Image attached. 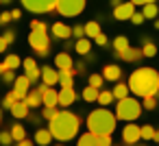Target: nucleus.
Wrapping results in <instances>:
<instances>
[{
	"label": "nucleus",
	"instance_id": "393cba45",
	"mask_svg": "<svg viewBox=\"0 0 159 146\" xmlns=\"http://www.w3.org/2000/svg\"><path fill=\"white\" fill-rule=\"evenodd\" d=\"M142 16H144L146 20L157 18V16H159V7H157V2H148V5H144V7H142Z\"/></svg>",
	"mask_w": 159,
	"mask_h": 146
},
{
	"label": "nucleus",
	"instance_id": "20e7f679",
	"mask_svg": "<svg viewBox=\"0 0 159 146\" xmlns=\"http://www.w3.org/2000/svg\"><path fill=\"white\" fill-rule=\"evenodd\" d=\"M139 113H142V103L135 96H126V98L118 100V105H116V118L122 122H133L139 118Z\"/></svg>",
	"mask_w": 159,
	"mask_h": 146
},
{
	"label": "nucleus",
	"instance_id": "72a5a7b5",
	"mask_svg": "<svg viewBox=\"0 0 159 146\" xmlns=\"http://www.w3.org/2000/svg\"><path fill=\"white\" fill-rule=\"evenodd\" d=\"M87 85H92V87H102L105 85V79H102V74H89V79H87Z\"/></svg>",
	"mask_w": 159,
	"mask_h": 146
},
{
	"label": "nucleus",
	"instance_id": "4c0bfd02",
	"mask_svg": "<svg viewBox=\"0 0 159 146\" xmlns=\"http://www.w3.org/2000/svg\"><path fill=\"white\" fill-rule=\"evenodd\" d=\"M0 79H2V83H7V85H13V81H16V70H5L2 74H0Z\"/></svg>",
	"mask_w": 159,
	"mask_h": 146
},
{
	"label": "nucleus",
	"instance_id": "dca6fc26",
	"mask_svg": "<svg viewBox=\"0 0 159 146\" xmlns=\"http://www.w3.org/2000/svg\"><path fill=\"white\" fill-rule=\"evenodd\" d=\"M9 111H11V116H13V118L24 120V118L29 116V111H31V109H29V105H26L24 100H16V103L11 105V109H9Z\"/></svg>",
	"mask_w": 159,
	"mask_h": 146
},
{
	"label": "nucleus",
	"instance_id": "2eb2a0df",
	"mask_svg": "<svg viewBox=\"0 0 159 146\" xmlns=\"http://www.w3.org/2000/svg\"><path fill=\"white\" fill-rule=\"evenodd\" d=\"M42 105L44 107H59V92L55 87H48L42 94Z\"/></svg>",
	"mask_w": 159,
	"mask_h": 146
},
{
	"label": "nucleus",
	"instance_id": "e433bc0d",
	"mask_svg": "<svg viewBox=\"0 0 159 146\" xmlns=\"http://www.w3.org/2000/svg\"><path fill=\"white\" fill-rule=\"evenodd\" d=\"M57 113H59V109H57V107H44V109H42V118H44V120H48V122H50Z\"/></svg>",
	"mask_w": 159,
	"mask_h": 146
},
{
	"label": "nucleus",
	"instance_id": "a878e982",
	"mask_svg": "<svg viewBox=\"0 0 159 146\" xmlns=\"http://www.w3.org/2000/svg\"><path fill=\"white\" fill-rule=\"evenodd\" d=\"M83 29H85V37H89V39H94L98 33H102V31H100V24H98L96 20H92V22L83 24Z\"/></svg>",
	"mask_w": 159,
	"mask_h": 146
},
{
	"label": "nucleus",
	"instance_id": "58836bf2",
	"mask_svg": "<svg viewBox=\"0 0 159 146\" xmlns=\"http://www.w3.org/2000/svg\"><path fill=\"white\" fill-rule=\"evenodd\" d=\"M13 144V137L9 131H0V146H11Z\"/></svg>",
	"mask_w": 159,
	"mask_h": 146
},
{
	"label": "nucleus",
	"instance_id": "5fc2aeb1",
	"mask_svg": "<svg viewBox=\"0 0 159 146\" xmlns=\"http://www.w3.org/2000/svg\"><path fill=\"white\" fill-rule=\"evenodd\" d=\"M131 2H133L135 7H144V5H146V0H131Z\"/></svg>",
	"mask_w": 159,
	"mask_h": 146
},
{
	"label": "nucleus",
	"instance_id": "a18cd8bd",
	"mask_svg": "<svg viewBox=\"0 0 159 146\" xmlns=\"http://www.w3.org/2000/svg\"><path fill=\"white\" fill-rule=\"evenodd\" d=\"M9 22H11V11H2L0 13V26H5Z\"/></svg>",
	"mask_w": 159,
	"mask_h": 146
},
{
	"label": "nucleus",
	"instance_id": "39448f33",
	"mask_svg": "<svg viewBox=\"0 0 159 146\" xmlns=\"http://www.w3.org/2000/svg\"><path fill=\"white\" fill-rule=\"evenodd\" d=\"M29 46H31L39 57H46V55L50 52V35H48V29H31Z\"/></svg>",
	"mask_w": 159,
	"mask_h": 146
},
{
	"label": "nucleus",
	"instance_id": "864d4df0",
	"mask_svg": "<svg viewBox=\"0 0 159 146\" xmlns=\"http://www.w3.org/2000/svg\"><path fill=\"white\" fill-rule=\"evenodd\" d=\"M7 46H9V44L5 42V37H2V35H0V52H5V50H7Z\"/></svg>",
	"mask_w": 159,
	"mask_h": 146
},
{
	"label": "nucleus",
	"instance_id": "7c9ffc66",
	"mask_svg": "<svg viewBox=\"0 0 159 146\" xmlns=\"http://www.w3.org/2000/svg\"><path fill=\"white\" fill-rule=\"evenodd\" d=\"M96 103H98V105H102V107L111 105V103H113V94H111V89H100V92H98Z\"/></svg>",
	"mask_w": 159,
	"mask_h": 146
},
{
	"label": "nucleus",
	"instance_id": "603ef678",
	"mask_svg": "<svg viewBox=\"0 0 159 146\" xmlns=\"http://www.w3.org/2000/svg\"><path fill=\"white\" fill-rule=\"evenodd\" d=\"M74 70V68H72ZM85 72V63H76V70H74V74H83Z\"/></svg>",
	"mask_w": 159,
	"mask_h": 146
},
{
	"label": "nucleus",
	"instance_id": "f257e3e1",
	"mask_svg": "<svg viewBox=\"0 0 159 146\" xmlns=\"http://www.w3.org/2000/svg\"><path fill=\"white\" fill-rule=\"evenodd\" d=\"M129 92L146 98L159 94V72L155 68H137L129 76Z\"/></svg>",
	"mask_w": 159,
	"mask_h": 146
},
{
	"label": "nucleus",
	"instance_id": "9b49d317",
	"mask_svg": "<svg viewBox=\"0 0 159 146\" xmlns=\"http://www.w3.org/2000/svg\"><path fill=\"white\" fill-rule=\"evenodd\" d=\"M135 13V5L131 2H122V5H118L116 9H113V18L116 20H131V16Z\"/></svg>",
	"mask_w": 159,
	"mask_h": 146
},
{
	"label": "nucleus",
	"instance_id": "a211bd4d",
	"mask_svg": "<svg viewBox=\"0 0 159 146\" xmlns=\"http://www.w3.org/2000/svg\"><path fill=\"white\" fill-rule=\"evenodd\" d=\"M55 68L57 70H72L74 68V61H72V57L68 52H59L55 57Z\"/></svg>",
	"mask_w": 159,
	"mask_h": 146
},
{
	"label": "nucleus",
	"instance_id": "bb28decb",
	"mask_svg": "<svg viewBox=\"0 0 159 146\" xmlns=\"http://www.w3.org/2000/svg\"><path fill=\"white\" fill-rule=\"evenodd\" d=\"M129 46H131V44H129V37H126V35H118V37L113 39V50H116V55L124 52Z\"/></svg>",
	"mask_w": 159,
	"mask_h": 146
},
{
	"label": "nucleus",
	"instance_id": "f3484780",
	"mask_svg": "<svg viewBox=\"0 0 159 146\" xmlns=\"http://www.w3.org/2000/svg\"><path fill=\"white\" fill-rule=\"evenodd\" d=\"M118 59H124V61H129V63H133V61H139L144 55H142V48H133V46H129L124 52H120V55H116Z\"/></svg>",
	"mask_w": 159,
	"mask_h": 146
},
{
	"label": "nucleus",
	"instance_id": "3c124183",
	"mask_svg": "<svg viewBox=\"0 0 159 146\" xmlns=\"http://www.w3.org/2000/svg\"><path fill=\"white\" fill-rule=\"evenodd\" d=\"M20 18H22V11H20V9H13V11H11V20H16V22H18Z\"/></svg>",
	"mask_w": 159,
	"mask_h": 146
},
{
	"label": "nucleus",
	"instance_id": "bf43d9fd",
	"mask_svg": "<svg viewBox=\"0 0 159 146\" xmlns=\"http://www.w3.org/2000/svg\"><path fill=\"white\" fill-rule=\"evenodd\" d=\"M9 2H13V0H0V5H9Z\"/></svg>",
	"mask_w": 159,
	"mask_h": 146
},
{
	"label": "nucleus",
	"instance_id": "0eeeda50",
	"mask_svg": "<svg viewBox=\"0 0 159 146\" xmlns=\"http://www.w3.org/2000/svg\"><path fill=\"white\" fill-rule=\"evenodd\" d=\"M20 2L31 13H50L57 7V0H20Z\"/></svg>",
	"mask_w": 159,
	"mask_h": 146
},
{
	"label": "nucleus",
	"instance_id": "6ab92c4d",
	"mask_svg": "<svg viewBox=\"0 0 159 146\" xmlns=\"http://www.w3.org/2000/svg\"><path fill=\"white\" fill-rule=\"evenodd\" d=\"M120 76H122L120 66L109 63V66H105V68H102V79H105V81H120Z\"/></svg>",
	"mask_w": 159,
	"mask_h": 146
},
{
	"label": "nucleus",
	"instance_id": "79ce46f5",
	"mask_svg": "<svg viewBox=\"0 0 159 146\" xmlns=\"http://www.w3.org/2000/svg\"><path fill=\"white\" fill-rule=\"evenodd\" d=\"M72 37H76V39H81V37H85V29H83L81 24H76V26H72Z\"/></svg>",
	"mask_w": 159,
	"mask_h": 146
},
{
	"label": "nucleus",
	"instance_id": "6e6d98bb",
	"mask_svg": "<svg viewBox=\"0 0 159 146\" xmlns=\"http://www.w3.org/2000/svg\"><path fill=\"white\" fill-rule=\"evenodd\" d=\"M118 5H122V0H111V7H113V9H116Z\"/></svg>",
	"mask_w": 159,
	"mask_h": 146
},
{
	"label": "nucleus",
	"instance_id": "473e14b6",
	"mask_svg": "<svg viewBox=\"0 0 159 146\" xmlns=\"http://www.w3.org/2000/svg\"><path fill=\"white\" fill-rule=\"evenodd\" d=\"M98 87H92V85H87L85 89H83V100L85 103H96V98H98Z\"/></svg>",
	"mask_w": 159,
	"mask_h": 146
},
{
	"label": "nucleus",
	"instance_id": "4468645a",
	"mask_svg": "<svg viewBox=\"0 0 159 146\" xmlns=\"http://www.w3.org/2000/svg\"><path fill=\"white\" fill-rule=\"evenodd\" d=\"M50 31H52V35H55L57 39H70V37H72V26H68V24H63V22H55Z\"/></svg>",
	"mask_w": 159,
	"mask_h": 146
},
{
	"label": "nucleus",
	"instance_id": "4d7b16f0",
	"mask_svg": "<svg viewBox=\"0 0 159 146\" xmlns=\"http://www.w3.org/2000/svg\"><path fill=\"white\" fill-rule=\"evenodd\" d=\"M5 70H9V68H7V66H5V63H0V74H2V72H5Z\"/></svg>",
	"mask_w": 159,
	"mask_h": 146
},
{
	"label": "nucleus",
	"instance_id": "f704fd0d",
	"mask_svg": "<svg viewBox=\"0 0 159 146\" xmlns=\"http://www.w3.org/2000/svg\"><path fill=\"white\" fill-rule=\"evenodd\" d=\"M152 135H155V129H152L150 124L139 126V137H142V139H152Z\"/></svg>",
	"mask_w": 159,
	"mask_h": 146
},
{
	"label": "nucleus",
	"instance_id": "13d9d810",
	"mask_svg": "<svg viewBox=\"0 0 159 146\" xmlns=\"http://www.w3.org/2000/svg\"><path fill=\"white\" fill-rule=\"evenodd\" d=\"M152 139H155V142H159V131H155V135H152Z\"/></svg>",
	"mask_w": 159,
	"mask_h": 146
},
{
	"label": "nucleus",
	"instance_id": "6e6552de",
	"mask_svg": "<svg viewBox=\"0 0 159 146\" xmlns=\"http://www.w3.org/2000/svg\"><path fill=\"white\" fill-rule=\"evenodd\" d=\"M22 68H24V74H26V79H29L31 83H37V81L42 79V68L37 66V61H35L33 57L22 59Z\"/></svg>",
	"mask_w": 159,
	"mask_h": 146
},
{
	"label": "nucleus",
	"instance_id": "09e8293b",
	"mask_svg": "<svg viewBox=\"0 0 159 146\" xmlns=\"http://www.w3.org/2000/svg\"><path fill=\"white\" fill-rule=\"evenodd\" d=\"M31 29H48V26H46L44 22H39V20H33V22H31Z\"/></svg>",
	"mask_w": 159,
	"mask_h": 146
},
{
	"label": "nucleus",
	"instance_id": "c9c22d12",
	"mask_svg": "<svg viewBox=\"0 0 159 146\" xmlns=\"http://www.w3.org/2000/svg\"><path fill=\"white\" fill-rule=\"evenodd\" d=\"M157 107V100H155V96H146V98H142V109H146V111H152Z\"/></svg>",
	"mask_w": 159,
	"mask_h": 146
},
{
	"label": "nucleus",
	"instance_id": "69168bd1",
	"mask_svg": "<svg viewBox=\"0 0 159 146\" xmlns=\"http://www.w3.org/2000/svg\"><path fill=\"white\" fill-rule=\"evenodd\" d=\"M55 146H66V144H55Z\"/></svg>",
	"mask_w": 159,
	"mask_h": 146
},
{
	"label": "nucleus",
	"instance_id": "5701e85b",
	"mask_svg": "<svg viewBox=\"0 0 159 146\" xmlns=\"http://www.w3.org/2000/svg\"><path fill=\"white\" fill-rule=\"evenodd\" d=\"M74 70H59V85L61 87H74Z\"/></svg>",
	"mask_w": 159,
	"mask_h": 146
},
{
	"label": "nucleus",
	"instance_id": "b1692460",
	"mask_svg": "<svg viewBox=\"0 0 159 146\" xmlns=\"http://www.w3.org/2000/svg\"><path fill=\"white\" fill-rule=\"evenodd\" d=\"M76 146H98V139H96V135L94 133H83V135H79V139H76Z\"/></svg>",
	"mask_w": 159,
	"mask_h": 146
},
{
	"label": "nucleus",
	"instance_id": "4be33fe9",
	"mask_svg": "<svg viewBox=\"0 0 159 146\" xmlns=\"http://www.w3.org/2000/svg\"><path fill=\"white\" fill-rule=\"evenodd\" d=\"M74 50L79 52V55H89V50H92V42H89V37H81V39H76V44H74Z\"/></svg>",
	"mask_w": 159,
	"mask_h": 146
},
{
	"label": "nucleus",
	"instance_id": "37998d69",
	"mask_svg": "<svg viewBox=\"0 0 159 146\" xmlns=\"http://www.w3.org/2000/svg\"><path fill=\"white\" fill-rule=\"evenodd\" d=\"M2 37H5V42H7V44H13V42H16V33H13L11 29H7V31L2 33Z\"/></svg>",
	"mask_w": 159,
	"mask_h": 146
},
{
	"label": "nucleus",
	"instance_id": "7ed1b4c3",
	"mask_svg": "<svg viewBox=\"0 0 159 146\" xmlns=\"http://www.w3.org/2000/svg\"><path fill=\"white\" fill-rule=\"evenodd\" d=\"M118 118L107 107H98L87 116V131L94 135H111L116 131Z\"/></svg>",
	"mask_w": 159,
	"mask_h": 146
},
{
	"label": "nucleus",
	"instance_id": "8fccbe9b",
	"mask_svg": "<svg viewBox=\"0 0 159 146\" xmlns=\"http://www.w3.org/2000/svg\"><path fill=\"white\" fill-rule=\"evenodd\" d=\"M26 118H29V120H31L33 124H39V120H42V118H39L37 113H31V111H29V116H26Z\"/></svg>",
	"mask_w": 159,
	"mask_h": 146
},
{
	"label": "nucleus",
	"instance_id": "f8f14e48",
	"mask_svg": "<svg viewBox=\"0 0 159 146\" xmlns=\"http://www.w3.org/2000/svg\"><path fill=\"white\" fill-rule=\"evenodd\" d=\"M74 100H76L74 87H61V89H59V107L68 109L70 105H74Z\"/></svg>",
	"mask_w": 159,
	"mask_h": 146
},
{
	"label": "nucleus",
	"instance_id": "680f3d73",
	"mask_svg": "<svg viewBox=\"0 0 159 146\" xmlns=\"http://www.w3.org/2000/svg\"><path fill=\"white\" fill-rule=\"evenodd\" d=\"M0 124H2V109H0Z\"/></svg>",
	"mask_w": 159,
	"mask_h": 146
},
{
	"label": "nucleus",
	"instance_id": "2f4dec72",
	"mask_svg": "<svg viewBox=\"0 0 159 146\" xmlns=\"http://www.w3.org/2000/svg\"><path fill=\"white\" fill-rule=\"evenodd\" d=\"M2 63H5L9 70H18V68L22 66V59H20L18 55H13V52H11V55H7V57H5V61H2Z\"/></svg>",
	"mask_w": 159,
	"mask_h": 146
},
{
	"label": "nucleus",
	"instance_id": "c85d7f7f",
	"mask_svg": "<svg viewBox=\"0 0 159 146\" xmlns=\"http://www.w3.org/2000/svg\"><path fill=\"white\" fill-rule=\"evenodd\" d=\"M111 94H113V100H122V98L129 96V85H126V83H118V85L111 89Z\"/></svg>",
	"mask_w": 159,
	"mask_h": 146
},
{
	"label": "nucleus",
	"instance_id": "ddd939ff",
	"mask_svg": "<svg viewBox=\"0 0 159 146\" xmlns=\"http://www.w3.org/2000/svg\"><path fill=\"white\" fill-rule=\"evenodd\" d=\"M42 83H46L48 87L57 85V83H59V70H55V68H50V66H44V68H42Z\"/></svg>",
	"mask_w": 159,
	"mask_h": 146
},
{
	"label": "nucleus",
	"instance_id": "1a4fd4ad",
	"mask_svg": "<svg viewBox=\"0 0 159 146\" xmlns=\"http://www.w3.org/2000/svg\"><path fill=\"white\" fill-rule=\"evenodd\" d=\"M139 139H142V137H139V126L133 124V122H126V126L122 129V142H124L126 146H135Z\"/></svg>",
	"mask_w": 159,
	"mask_h": 146
},
{
	"label": "nucleus",
	"instance_id": "052dcab7",
	"mask_svg": "<svg viewBox=\"0 0 159 146\" xmlns=\"http://www.w3.org/2000/svg\"><path fill=\"white\" fill-rule=\"evenodd\" d=\"M155 29H159V20H155Z\"/></svg>",
	"mask_w": 159,
	"mask_h": 146
},
{
	"label": "nucleus",
	"instance_id": "412c9836",
	"mask_svg": "<svg viewBox=\"0 0 159 146\" xmlns=\"http://www.w3.org/2000/svg\"><path fill=\"white\" fill-rule=\"evenodd\" d=\"M52 139H55V137H52V133H50L48 129H37V131H35V137H33V142L39 144V146H48Z\"/></svg>",
	"mask_w": 159,
	"mask_h": 146
},
{
	"label": "nucleus",
	"instance_id": "0e129e2a",
	"mask_svg": "<svg viewBox=\"0 0 159 146\" xmlns=\"http://www.w3.org/2000/svg\"><path fill=\"white\" fill-rule=\"evenodd\" d=\"M135 146H146V144H139V142H137V144H135Z\"/></svg>",
	"mask_w": 159,
	"mask_h": 146
},
{
	"label": "nucleus",
	"instance_id": "de8ad7c7",
	"mask_svg": "<svg viewBox=\"0 0 159 146\" xmlns=\"http://www.w3.org/2000/svg\"><path fill=\"white\" fill-rule=\"evenodd\" d=\"M16 146H35V142H33V139H26V137H24V139L16 142Z\"/></svg>",
	"mask_w": 159,
	"mask_h": 146
},
{
	"label": "nucleus",
	"instance_id": "cd10ccee",
	"mask_svg": "<svg viewBox=\"0 0 159 146\" xmlns=\"http://www.w3.org/2000/svg\"><path fill=\"white\" fill-rule=\"evenodd\" d=\"M142 55H144V57H148V59H152V57L157 55V46H155V42H152V39H148V37H144V46H142Z\"/></svg>",
	"mask_w": 159,
	"mask_h": 146
},
{
	"label": "nucleus",
	"instance_id": "ea45409f",
	"mask_svg": "<svg viewBox=\"0 0 159 146\" xmlns=\"http://www.w3.org/2000/svg\"><path fill=\"white\" fill-rule=\"evenodd\" d=\"M16 100H18V98H16V94H13V92H9V94L2 98V107H5V109H11V105H13Z\"/></svg>",
	"mask_w": 159,
	"mask_h": 146
},
{
	"label": "nucleus",
	"instance_id": "c756f323",
	"mask_svg": "<svg viewBox=\"0 0 159 146\" xmlns=\"http://www.w3.org/2000/svg\"><path fill=\"white\" fill-rule=\"evenodd\" d=\"M9 133H11V137H13V142H20V139H24L26 137V129L20 124V122H16L11 129H9Z\"/></svg>",
	"mask_w": 159,
	"mask_h": 146
},
{
	"label": "nucleus",
	"instance_id": "9d476101",
	"mask_svg": "<svg viewBox=\"0 0 159 146\" xmlns=\"http://www.w3.org/2000/svg\"><path fill=\"white\" fill-rule=\"evenodd\" d=\"M29 89H31V81L26 79V74H22V76H16V81H13V94H16V98L18 100H24L26 98V94H29Z\"/></svg>",
	"mask_w": 159,
	"mask_h": 146
},
{
	"label": "nucleus",
	"instance_id": "a19ab883",
	"mask_svg": "<svg viewBox=\"0 0 159 146\" xmlns=\"http://www.w3.org/2000/svg\"><path fill=\"white\" fill-rule=\"evenodd\" d=\"M96 139H98V146H113L111 135H96Z\"/></svg>",
	"mask_w": 159,
	"mask_h": 146
},
{
	"label": "nucleus",
	"instance_id": "c03bdc74",
	"mask_svg": "<svg viewBox=\"0 0 159 146\" xmlns=\"http://www.w3.org/2000/svg\"><path fill=\"white\" fill-rule=\"evenodd\" d=\"M94 42H96L98 46H107V44H109V39H107V35H105V33H98V35L94 37Z\"/></svg>",
	"mask_w": 159,
	"mask_h": 146
},
{
	"label": "nucleus",
	"instance_id": "423d86ee",
	"mask_svg": "<svg viewBox=\"0 0 159 146\" xmlns=\"http://www.w3.org/2000/svg\"><path fill=\"white\" fill-rule=\"evenodd\" d=\"M85 5H87V0H57L55 9L63 18H76L85 11Z\"/></svg>",
	"mask_w": 159,
	"mask_h": 146
},
{
	"label": "nucleus",
	"instance_id": "f03ea898",
	"mask_svg": "<svg viewBox=\"0 0 159 146\" xmlns=\"http://www.w3.org/2000/svg\"><path fill=\"white\" fill-rule=\"evenodd\" d=\"M79 126H81L79 116L72 113V111H68V109L59 111V113L48 122V131H50L52 137L59 139V142H70V139H74V137L79 135Z\"/></svg>",
	"mask_w": 159,
	"mask_h": 146
},
{
	"label": "nucleus",
	"instance_id": "49530a36",
	"mask_svg": "<svg viewBox=\"0 0 159 146\" xmlns=\"http://www.w3.org/2000/svg\"><path fill=\"white\" fill-rule=\"evenodd\" d=\"M144 20H146V18H144V16H142V13H137V11H135V13H133V16H131V22H133V24H135V26H139V24H142V22H144Z\"/></svg>",
	"mask_w": 159,
	"mask_h": 146
},
{
	"label": "nucleus",
	"instance_id": "e2e57ef3",
	"mask_svg": "<svg viewBox=\"0 0 159 146\" xmlns=\"http://www.w3.org/2000/svg\"><path fill=\"white\" fill-rule=\"evenodd\" d=\"M148 2H157V0H146V5H148Z\"/></svg>",
	"mask_w": 159,
	"mask_h": 146
},
{
	"label": "nucleus",
	"instance_id": "aec40b11",
	"mask_svg": "<svg viewBox=\"0 0 159 146\" xmlns=\"http://www.w3.org/2000/svg\"><path fill=\"white\" fill-rule=\"evenodd\" d=\"M24 103L29 105V109H35V107H42V92H39L37 87H33V89H29V94H26V98H24Z\"/></svg>",
	"mask_w": 159,
	"mask_h": 146
}]
</instances>
